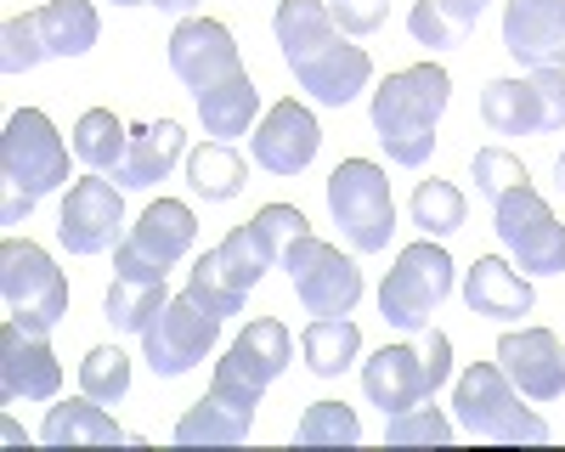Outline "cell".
<instances>
[{
    "instance_id": "f546056e",
    "label": "cell",
    "mask_w": 565,
    "mask_h": 452,
    "mask_svg": "<svg viewBox=\"0 0 565 452\" xmlns=\"http://www.w3.org/2000/svg\"><path fill=\"white\" fill-rule=\"evenodd\" d=\"M186 294H193L199 305H210L215 316H238L244 300H249V283H244V271L226 260V249H204L193 260V278H186Z\"/></svg>"
},
{
    "instance_id": "681fc988",
    "label": "cell",
    "mask_w": 565,
    "mask_h": 452,
    "mask_svg": "<svg viewBox=\"0 0 565 452\" xmlns=\"http://www.w3.org/2000/svg\"><path fill=\"white\" fill-rule=\"evenodd\" d=\"M328 7H334V0H328Z\"/></svg>"
},
{
    "instance_id": "7402d4cb",
    "label": "cell",
    "mask_w": 565,
    "mask_h": 452,
    "mask_svg": "<svg viewBox=\"0 0 565 452\" xmlns=\"http://www.w3.org/2000/svg\"><path fill=\"white\" fill-rule=\"evenodd\" d=\"M289 362H295V340H289V329L277 323V316H255V323L232 340V351L221 356V368H232L238 379H249V385H271V379H282L289 374Z\"/></svg>"
},
{
    "instance_id": "5bb4252c",
    "label": "cell",
    "mask_w": 565,
    "mask_h": 452,
    "mask_svg": "<svg viewBox=\"0 0 565 452\" xmlns=\"http://www.w3.org/2000/svg\"><path fill=\"white\" fill-rule=\"evenodd\" d=\"M498 368L526 401H559L565 396V345L548 329H509L498 340Z\"/></svg>"
},
{
    "instance_id": "f6af8a7d",
    "label": "cell",
    "mask_w": 565,
    "mask_h": 452,
    "mask_svg": "<svg viewBox=\"0 0 565 452\" xmlns=\"http://www.w3.org/2000/svg\"><path fill=\"white\" fill-rule=\"evenodd\" d=\"M441 12H447V18H452V23H458V29L469 34V29L481 23V12H487V0H441Z\"/></svg>"
},
{
    "instance_id": "d590c367",
    "label": "cell",
    "mask_w": 565,
    "mask_h": 452,
    "mask_svg": "<svg viewBox=\"0 0 565 452\" xmlns=\"http://www.w3.org/2000/svg\"><path fill=\"white\" fill-rule=\"evenodd\" d=\"M385 441L391 446H447L452 441V419L441 413V407H407V413H391L385 424Z\"/></svg>"
},
{
    "instance_id": "ab89813d",
    "label": "cell",
    "mask_w": 565,
    "mask_h": 452,
    "mask_svg": "<svg viewBox=\"0 0 565 452\" xmlns=\"http://www.w3.org/2000/svg\"><path fill=\"white\" fill-rule=\"evenodd\" d=\"M407 34H413L418 45H430V52H452V45H463V29L441 12V0H413Z\"/></svg>"
},
{
    "instance_id": "277c9868",
    "label": "cell",
    "mask_w": 565,
    "mask_h": 452,
    "mask_svg": "<svg viewBox=\"0 0 565 452\" xmlns=\"http://www.w3.org/2000/svg\"><path fill=\"white\" fill-rule=\"evenodd\" d=\"M447 294H452V255L436 238H418L385 271L380 316L391 329H402V334H424V329H430V316L447 305Z\"/></svg>"
},
{
    "instance_id": "d6986e66",
    "label": "cell",
    "mask_w": 565,
    "mask_h": 452,
    "mask_svg": "<svg viewBox=\"0 0 565 452\" xmlns=\"http://www.w3.org/2000/svg\"><path fill=\"white\" fill-rule=\"evenodd\" d=\"M463 305L469 316H492V323H514V316H526L537 305L532 294V278L514 260L503 255H481L476 266L463 271Z\"/></svg>"
},
{
    "instance_id": "603a6c76",
    "label": "cell",
    "mask_w": 565,
    "mask_h": 452,
    "mask_svg": "<svg viewBox=\"0 0 565 452\" xmlns=\"http://www.w3.org/2000/svg\"><path fill=\"white\" fill-rule=\"evenodd\" d=\"M40 441H45V446H119V441H130V435L108 419L103 401H90V396L79 390L74 401H57L52 413H45Z\"/></svg>"
},
{
    "instance_id": "60d3db41",
    "label": "cell",
    "mask_w": 565,
    "mask_h": 452,
    "mask_svg": "<svg viewBox=\"0 0 565 452\" xmlns=\"http://www.w3.org/2000/svg\"><path fill=\"white\" fill-rule=\"evenodd\" d=\"M221 249H226V260H232V266L244 271V283H249V289L271 271V255L260 249V238H255V226H249V220H244V226H232V233L221 238Z\"/></svg>"
},
{
    "instance_id": "9a60e30c",
    "label": "cell",
    "mask_w": 565,
    "mask_h": 452,
    "mask_svg": "<svg viewBox=\"0 0 565 452\" xmlns=\"http://www.w3.org/2000/svg\"><path fill=\"white\" fill-rule=\"evenodd\" d=\"M289 68H295L300 90H306L317 108H345V103H356L362 90H367V79H373V57L362 52V45H351L345 34H334L328 45H317L311 57H300V63H289Z\"/></svg>"
},
{
    "instance_id": "f1b7e54d",
    "label": "cell",
    "mask_w": 565,
    "mask_h": 452,
    "mask_svg": "<svg viewBox=\"0 0 565 452\" xmlns=\"http://www.w3.org/2000/svg\"><path fill=\"white\" fill-rule=\"evenodd\" d=\"M125 148H130V130L114 108H85L79 125H74V159L97 175H114L125 164Z\"/></svg>"
},
{
    "instance_id": "d6a6232c",
    "label": "cell",
    "mask_w": 565,
    "mask_h": 452,
    "mask_svg": "<svg viewBox=\"0 0 565 452\" xmlns=\"http://www.w3.org/2000/svg\"><path fill=\"white\" fill-rule=\"evenodd\" d=\"M79 390L103 407H119L130 396V356L119 345H90L79 362Z\"/></svg>"
},
{
    "instance_id": "8992f818",
    "label": "cell",
    "mask_w": 565,
    "mask_h": 452,
    "mask_svg": "<svg viewBox=\"0 0 565 452\" xmlns=\"http://www.w3.org/2000/svg\"><path fill=\"white\" fill-rule=\"evenodd\" d=\"M328 209H334L340 233L356 255H380L396 233V198L391 181L373 159H345L334 175H328Z\"/></svg>"
},
{
    "instance_id": "ffe728a7",
    "label": "cell",
    "mask_w": 565,
    "mask_h": 452,
    "mask_svg": "<svg viewBox=\"0 0 565 452\" xmlns=\"http://www.w3.org/2000/svg\"><path fill=\"white\" fill-rule=\"evenodd\" d=\"M362 390L373 407L391 413H407V407L430 401V385H424V362H418V345H380L367 362H362Z\"/></svg>"
},
{
    "instance_id": "4fadbf2b",
    "label": "cell",
    "mask_w": 565,
    "mask_h": 452,
    "mask_svg": "<svg viewBox=\"0 0 565 452\" xmlns=\"http://www.w3.org/2000/svg\"><path fill=\"white\" fill-rule=\"evenodd\" d=\"M244 68V57H238V40H232V29L226 23H215V18H181L175 23V34H170V74L193 90H210V85H221V79H232Z\"/></svg>"
},
{
    "instance_id": "74e56055",
    "label": "cell",
    "mask_w": 565,
    "mask_h": 452,
    "mask_svg": "<svg viewBox=\"0 0 565 452\" xmlns=\"http://www.w3.org/2000/svg\"><path fill=\"white\" fill-rule=\"evenodd\" d=\"M249 226H255L260 249L271 255V266H282V255H289V244L311 233V220H306V215H300L295 204H266V209H260V215H255Z\"/></svg>"
},
{
    "instance_id": "ba28073f",
    "label": "cell",
    "mask_w": 565,
    "mask_h": 452,
    "mask_svg": "<svg viewBox=\"0 0 565 452\" xmlns=\"http://www.w3.org/2000/svg\"><path fill=\"white\" fill-rule=\"evenodd\" d=\"M0 300L18 323L52 334L68 316V278L57 271V260L29 238H7L0 244Z\"/></svg>"
},
{
    "instance_id": "52a82bcc",
    "label": "cell",
    "mask_w": 565,
    "mask_h": 452,
    "mask_svg": "<svg viewBox=\"0 0 565 452\" xmlns=\"http://www.w3.org/2000/svg\"><path fill=\"white\" fill-rule=\"evenodd\" d=\"M492 233L526 278H554V271H565V226L554 220L548 198L532 181H521L514 193H503L492 204Z\"/></svg>"
},
{
    "instance_id": "83f0119b",
    "label": "cell",
    "mask_w": 565,
    "mask_h": 452,
    "mask_svg": "<svg viewBox=\"0 0 565 452\" xmlns=\"http://www.w3.org/2000/svg\"><path fill=\"white\" fill-rule=\"evenodd\" d=\"M271 34H277V45H282V57L300 63V57L317 52V45L334 40L340 23H334V12H328V0H282L277 18H271Z\"/></svg>"
},
{
    "instance_id": "e575fe53",
    "label": "cell",
    "mask_w": 565,
    "mask_h": 452,
    "mask_svg": "<svg viewBox=\"0 0 565 452\" xmlns=\"http://www.w3.org/2000/svg\"><path fill=\"white\" fill-rule=\"evenodd\" d=\"M295 441L300 446H356L362 441V424L345 401H311L300 424H295Z\"/></svg>"
},
{
    "instance_id": "2e32d148",
    "label": "cell",
    "mask_w": 565,
    "mask_h": 452,
    "mask_svg": "<svg viewBox=\"0 0 565 452\" xmlns=\"http://www.w3.org/2000/svg\"><path fill=\"white\" fill-rule=\"evenodd\" d=\"M317 148H322V125H317V114L306 103L289 97V103H271L260 114V130H255V164L260 170L300 175V170H311Z\"/></svg>"
},
{
    "instance_id": "7dc6e473",
    "label": "cell",
    "mask_w": 565,
    "mask_h": 452,
    "mask_svg": "<svg viewBox=\"0 0 565 452\" xmlns=\"http://www.w3.org/2000/svg\"><path fill=\"white\" fill-rule=\"evenodd\" d=\"M554 187L565 193V153H559V164H554Z\"/></svg>"
},
{
    "instance_id": "5b68a950",
    "label": "cell",
    "mask_w": 565,
    "mask_h": 452,
    "mask_svg": "<svg viewBox=\"0 0 565 452\" xmlns=\"http://www.w3.org/2000/svg\"><path fill=\"white\" fill-rule=\"evenodd\" d=\"M199 244V220L181 198H159L136 215V226H125V238L114 244V271L136 283H164V271L181 266Z\"/></svg>"
},
{
    "instance_id": "cb8c5ba5",
    "label": "cell",
    "mask_w": 565,
    "mask_h": 452,
    "mask_svg": "<svg viewBox=\"0 0 565 452\" xmlns=\"http://www.w3.org/2000/svg\"><path fill=\"white\" fill-rule=\"evenodd\" d=\"M199 119H204V136H215V142L249 136V125L260 119V90H255L249 68H238L232 79L199 90Z\"/></svg>"
},
{
    "instance_id": "1f68e13d",
    "label": "cell",
    "mask_w": 565,
    "mask_h": 452,
    "mask_svg": "<svg viewBox=\"0 0 565 452\" xmlns=\"http://www.w3.org/2000/svg\"><path fill=\"white\" fill-rule=\"evenodd\" d=\"M164 305H170L164 283H136V278H114L108 294H103V311H108V323L119 334H148Z\"/></svg>"
},
{
    "instance_id": "836d02e7",
    "label": "cell",
    "mask_w": 565,
    "mask_h": 452,
    "mask_svg": "<svg viewBox=\"0 0 565 452\" xmlns=\"http://www.w3.org/2000/svg\"><path fill=\"white\" fill-rule=\"evenodd\" d=\"M413 226L424 238H452L463 226V193L452 187V181H418L413 187Z\"/></svg>"
},
{
    "instance_id": "9c48e42d",
    "label": "cell",
    "mask_w": 565,
    "mask_h": 452,
    "mask_svg": "<svg viewBox=\"0 0 565 452\" xmlns=\"http://www.w3.org/2000/svg\"><path fill=\"white\" fill-rule=\"evenodd\" d=\"M282 271H289V283H295V294L311 316H351L356 300H362V266L351 255H340L334 244L311 238V233L289 244Z\"/></svg>"
},
{
    "instance_id": "3957f363",
    "label": "cell",
    "mask_w": 565,
    "mask_h": 452,
    "mask_svg": "<svg viewBox=\"0 0 565 452\" xmlns=\"http://www.w3.org/2000/svg\"><path fill=\"white\" fill-rule=\"evenodd\" d=\"M452 413H458V430L463 435H481V441H548V424L521 407V390L509 385V374L498 362H476V368L458 374V390H452Z\"/></svg>"
},
{
    "instance_id": "ac0fdd59",
    "label": "cell",
    "mask_w": 565,
    "mask_h": 452,
    "mask_svg": "<svg viewBox=\"0 0 565 452\" xmlns=\"http://www.w3.org/2000/svg\"><path fill=\"white\" fill-rule=\"evenodd\" d=\"M255 396H238L226 385H210L204 401H193L186 413L175 419L170 441L175 446H244L249 441V424H255Z\"/></svg>"
},
{
    "instance_id": "4316f807",
    "label": "cell",
    "mask_w": 565,
    "mask_h": 452,
    "mask_svg": "<svg viewBox=\"0 0 565 452\" xmlns=\"http://www.w3.org/2000/svg\"><path fill=\"white\" fill-rule=\"evenodd\" d=\"M186 187L204 204H232L249 187V164L232 153V142H204V148L186 153Z\"/></svg>"
},
{
    "instance_id": "bcb514c9",
    "label": "cell",
    "mask_w": 565,
    "mask_h": 452,
    "mask_svg": "<svg viewBox=\"0 0 565 452\" xmlns=\"http://www.w3.org/2000/svg\"><path fill=\"white\" fill-rule=\"evenodd\" d=\"M148 7H159V12H175V18H193L204 0H148Z\"/></svg>"
},
{
    "instance_id": "ee69618b",
    "label": "cell",
    "mask_w": 565,
    "mask_h": 452,
    "mask_svg": "<svg viewBox=\"0 0 565 452\" xmlns=\"http://www.w3.org/2000/svg\"><path fill=\"white\" fill-rule=\"evenodd\" d=\"M418 362H424V385H430V396H436V390L447 385V374H452V340H447L441 329H424Z\"/></svg>"
},
{
    "instance_id": "7a4b0ae2",
    "label": "cell",
    "mask_w": 565,
    "mask_h": 452,
    "mask_svg": "<svg viewBox=\"0 0 565 452\" xmlns=\"http://www.w3.org/2000/svg\"><path fill=\"white\" fill-rule=\"evenodd\" d=\"M0 187H7V198H0V220L7 226H23L45 193L68 187V148L40 108H18L7 119V136H0Z\"/></svg>"
},
{
    "instance_id": "7bdbcfd3",
    "label": "cell",
    "mask_w": 565,
    "mask_h": 452,
    "mask_svg": "<svg viewBox=\"0 0 565 452\" xmlns=\"http://www.w3.org/2000/svg\"><path fill=\"white\" fill-rule=\"evenodd\" d=\"M328 12H334L340 34L362 40V34H380V29H385V18H391V0H334Z\"/></svg>"
},
{
    "instance_id": "4dcf8cb0",
    "label": "cell",
    "mask_w": 565,
    "mask_h": 452,
    "mask_svg": "<svg viewBox=\"0 0 565 452\" xmlns=\"http://www.w3.org/2000/svg\"><path fill=\"white\" fill-rule=\"evenodd\" d=\"M481 119H487L498 136H543L532 79H487V90H481Z\"/></svg>"
},
{
    "instance_id": "484cf974",
    "label": "cell",
    "mask_w": 565,
    "mask_h": 452,
    "mask_svg": "<svg viewBox=\"0 0 565 452\" xmlns=\"http://www.w3.org/2000/svg\"><path fill=\"white\" fill-rule=\"evenodd\" d=\"M362 351V329L351 316H311L306 334H300V356L317 379H340Z\"/></svg>"
},
{
    "instance_id": "8fae6325",
    "label": "cell",
    "mask_w": 565,
    "mask_h": 452,
    "mask_svg": "<svg viewBox=\"0 0 565 452\" xmlns=\"http://www.w3.org/2000/svg\"><path fill=\"white\" fill-rule=\"evenodd\" d=\"M125 238V187L108 175H79L74 187L63 193V215H57V244L79 260L103 255Z\"/></svg>"
},
{
    "instance_id": "44dd1931",
    "label": "cell",
    "mask_w": 565,
    "mask_h": 452,
    "mask_svg": "<svg viewBox=\"0 0 565 452\" xmlns=\"http://www.w3.org/2000/svg\"><path fill=\"white\" fill-rule=\"evenodd\" d=\"M186 159V130L175 119H159V125H136L130 130V148H125V164L114 170V181L125 193H148L159 181H170V170Z\"/></svg>"
},
{
    "instance_id": "6da1fadb",
    "label": "cell",
    "mask_w": 565,
    "mask_h": 452,
    "mask_svg": "<svg viewBox=\"0 0 565 452\" xmlns=\"http://www.w3.org/2000/svg\"><path fill=\"white\" fill-rule=\"evenodd\" d=\"M447 103H452V74L441 63H413V68L385 74V85L367 103V119H373V136H380L385 159L402 170H418L430 159Z\"/></svg>"
},
{
    "instance_id": "8d00e7d4",
    "label": "cell",
    "mask_w": 565,
    "mask_h": 452,
    "mask_svg": "<svg viewBox=\"0 0 565 452\" xmlns=\"http://www.w3.org/2000/svg\"><path fill=\"white\" fill-rule=\"evenodd\" d=\"M469 175H476V193H481L487 204H498L503 193L521 187V181H532L526 164L514 159V153H503V148H481L476 159H469Z\"/></svg>"
},
{
    "instance_id": "f35d334b",
    "label": "cell",
    "mask_w": 565,
    "mask_h": 452,
    "mask_svg": "<svg viewBox=\"0 0 565 452\" xmlns=\"http://www.w3.org/2000/svg\"><path fill=\"white\" fill-rule=\"evenodd\" d=\"M45 63V45H40V29H34V12L23 18H7V29H0V68L7 74H29Z\"/></svg>"
},
{
    "instance_id": "7c38bea8",
    "label": "cell",
    "mask_w": 565,
    "mask_h": 452,
    "mask_svg": "<svg viewBox=\"0 0 565 452\" xmlns=\"http://www.w3.org/2000/svg\"><path fill=\"white\" fill-rule=\"evenodd\" d=\"M63 390V362L40 329L7 316L0 329V401H52Z\"/></svg>"
},
{
    "instance_id": "d4e9b609",
    "label": "cell",
    "mask_w": 565,
    "mask_h": 452,
    "mask_svg": "<svg viewBox=\"0 0 565 452\" xmlns=\"http://www.w3.org/2000/svg\"><path fill=\"white\" fill-rule=\"evenodd\" d=\"M34 29H40L45 57H85L103 34V18L90 0H52V7L34 12Z\"/></svg>"
},
{
    "instance_id": "c3c4849f",
    "label": "cell",
    "mask_w": 565,
    "mask_h": 452,
    "mask_svg": "<svg viewBox=\"0 0 565 452\" xmlns=\"http://www.w3.org/2000/svg\"><path fill=\"white\" fill-rule=\"evenodd\" d=\"M114 7H148V0H114Z\"/></svg>"
},
{
    "instance_id": "30bf717a",
    "label": "cell",
    "mask_w": 565,
    "mask_h": 452,
    "mask_svg": "<svg viewBox=\"0 0 565 452\" xmlns=\"http://www.w3.org/2000/svg\"><path fill=\"white\" fill-rule=\"evenodd\" d=\"M215 340H221V316L193 294H170V305L153 316V329L141 334V351H148V368L159 379H181L215 351Z\"/></svg>"
},
{
    "instance_id": "b9f144b4",
    "label": "cell",
    "mask_w": 565,
    "mask_h": 452,
    "mask_svg": "<svg viewBox=\"0 0 565 452\" xmlns=\"http://www.w3.org/2000/svg\"><path fill=\"white\" fill-rule=\"evenodd\" d=\"M532 97H537V125L543 136L548 130H565V68H532Z\"/></svg>"
},
{
    "instance_id": "e0dca14e",
    "label": "cell",
    "mask_w": 565,
    "mask_h": 452,
    "mask_svg": "<svg viewBox=\"0 0 565 452\" xmlns=\"http://www.w3.org/2000/svg\"><path fill=\"white\" fill-rule=\"evenodd\" d=\"M503 52L526 68H565V0H503Z\"/></svg>"
}]
</instances>
